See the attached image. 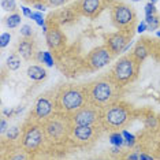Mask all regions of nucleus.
Returning a JSON list of instances; mask_svg holds the SVG:
<instances>
[{"mask_svg":"<svg viewBox=\"0 0 160 160\" xmlns=\"http://www.w3.org/2000/svg\"><path fill=\"white\" fill-rule=\"evenodd\" d=\"M133 34L126 33V32H114V33H108L104 36V44L108 47V49L112 52L114 56H118L119 53H123L126 47L132 42Z\"/></svg>","mask_w":160,"mask_h":160,"instance_id":"12","label":"nucleus"},{"mask_svg":"<svg viewBox=\"0 0 160 160\" xmlns=\"http://www.w3.org/2000/svg\"><path fill=\"white\" fill-rule=\"evenodd\" d=\"M132 2H141V0H132Z\"/></svg>","mask_w":160,"mask_h":160,"instance_id":"41","label":"nucleus"},{"mask_svg":"<svg viewBox=\"0 0 160 160\" xmlns=\"http://www.w3.org/2000/svg\"><path fill=\"white\" fill-rule=\"evenodd\" d=\"M42 123L47 137V142L49 145H66L68 144V138H70V133L72 129V122L70 119V115L62 114V112H55L47 118Z\"/></svg>","mask_w":160,"mask_h":160,"instance_id":"3","label":"nucleus"},{"mask_svg":"<svg viewBox=\"0 0 160 160\" xmlns=\"http://www.w3.org/2000/svg\"><path fill=\"white\" fill-rule=\"evenodd\" d=\"M70 119L74 126H93L100 125L101 119V108L93 104L86 103L83 107L70 115Z\"/></svg>","mask_w":160,"mask_h":160,"instance_id":"9","label":"nucleus"},{"mask_svg":"<svg viewBox=\"0 0 160 160\" xmlns=\"http://www.w3.org/2000/svg\"><path fill=\"white\" fill-rule=\"evenodd\" d=\"M2 8L4 11H15L17 10V3L15 0H2Z\"/></svg>","mask_w":160,"mask_h":160,"instance_id":"25","label":"nucleus"},{"mask_svg":"<svg viewBox=\"0 0 160 160\" xmlns=\"http://www.w3.org/2000/svg\"><path fill=\"white\" fill-rule=\"evenodd\" d=\"M55 112H56L55 93H52V94L45 93L36 100L34 108L30 112V118L37 122H44L47 118H49Z\"/></svg>","mask_w":160,"mask_h":160,"instance_id":"10","label":"nucleus"},{"mask_svg":"<svg viewBox=\"0 0 160 160\" xmlns=\"http://www.w3.org/2000/svg\"><path fill=\"white\" fill-rule=\"evenodd\" d=\"M19 32H21L22 37H32V36H33V28H32L30 25H22Z\"/></svg>","mask_w":160,"mask_h":160,"instance_id":"28","label":"nucleus"},{"mask_svg":"<svg viewBox=\"0 0 160 160\" xmlns=\"http://www.w3.org/2000/svg\"><path fill=\"white\" fill-rule=\"evenodd\" d=\"M48 23V22H47ZM49 25V29L48 32L45 33V40H47V44L51 49L53 51H58V49H62L64 47V42H66V38H64L63 33H62L60 28L58 25H53V23H48Z\"/></svg>","mask_w":160,"mask_h":160,"instance_id":"15","label":"nucleus"},{"mask_svg":"<svg viewBox=\"0 0 160 160\" xmlns=\"http://www.w3.org/2000/svg\"><path fill=\"white\" fill-rule=\"evenodd\" d=\"M132 53H133V56L140 62V63H142V62L147 59V56L149 53V49L147 48V45H145L144 42H138V44L134 47V51Z\"/></svg>","mask_w":160,"mask_h":160,"instance_id":"18","label":"nucleus"},{"mask_svg":"<svg viewBox=\"0 0 160 160\" xmlns=\"http://www.w3.org/2000/svg\"><path fill=\"white\" fill-rule=\"evenodd\" d=\"M21 15L18 12H12V14H10V17H7L6 18V25L8 26L10 29H15L18 28L21 25Z\"/></svg>","mask_w":160,"mask_h":160,"instance_id":"22","label":"nucleus"},{"mask_svg":"<svg viewBox=\"0 0 160 160\" xmlns=\"http://www.w3.org/2000/svg\"><path fill=\"white\" fill-rule=\"evenodd\" d=\"M85 89H86V96H88V103L103 110L108 105L119 101L122 86H119L107 74L86 83Z\"/></svg>","mask_w":160,"mask_h":160,"instance_id":"1","label":"nucleus"},{"mask_svg":"<svg viewBox=\"0 0 160 160\" xmlns=\"http://www.w3.org/2000/svg\"><path fill=\"white\" fill-rule=\"evenodd\" d=\"M145 22L148 23V30H158L160 28V17L158 14H151L145 15Z\"/></svg>","mask_w":160,"mask_h":160,"instance_id":"20","label":"nucleus"},{"mask_svg":"<svg viewBox=\"0 0 160 160\" xmlns=\"http://www.w3.org/2000/svg\"><path fill=\"white\" fill-rule=\"evenodd\" d=\"M36 42L32 40V37H23L18 42V53L21 55V58H23L25 60H30L34 59L36 56Z\"/></svg>","mask_w":160,"mask_h":160,"instance_id":"16","label":"nucleus"},{"mask_svg":"<svg viewBox=\"0 0 160 160\" xmlns=\"http://www.w3.org/2000/svg\"><path fill=\"white\" fill-rule=\"evenodd\" d=\"M48 72L44 67L38 66V64H33V66L28 67V77L32 79V81H42V79L47 78Z\"/></svg>","mask_w":160,"mask_h":160,"instance_id":"17","label":"nucleus"},{"mask_svg":"<svg viewBox=\"0 0 160 160\" xmlns=\"http://www.w3.org/2000/svg\"><path fill=\"white\" fill-rule=\"evenodd\" d=\"M132 116L133 114L130 105L119 100L101 110L100 125L105 132H119L129 125Z\"/></svg>","mask_w":160,"mask_h":160,"instance_id":"4","label":"nucleus"},{"mask_svg":"<svg viewBox=\"0 0 160 160\" xmlns=\"http://www.w3.org/2000/svg\"><path fill=\"white\" fill-rule=\"evenodd\" d=\"M28 2H30V0H28Z\"/></svg>","mask_w":160,"mask_h":160,"instance_id":"42","label":"nucleus"},{"mask_svg":"<svg viewBox=\"0 0 160 160\" xmlns=\"http://www.w3.org/2000/svg\"><path fill=\"white\" fill-rule=\"evenodd\" d=\"M21 10H22V14H23V17H29V18H30L32 12H33V11H32L30 8H29V7H25V6H22V7H21Z\"/></svg>","mask_w":160,"mask_h":160,"instance_id":"37","label":"nucleus"},{"mask_svg":"<svg viewBox=\"0 0 160 160\" xmlns=\"http://www.w3.org/2000/svg\"><path fill=\"white\" fill-rule=\"evenodd\" d=\"M34 60H37L38 63H42V60H44V52H42V51H37L36 56H34Z\"/></svg>","mask_w":160,"mask_h":160,"instance_id":"34","label":"nucleus"},{"mask_svg":"<svg viewBox=\"0 0 160 160\" xmlns=\"http://www.w3.org/2000/svg\"><path fill=\"white\" fill-rule=\"evenodd\" d=\"M114 55L107 45H100L97 48H93L85 58V64L89 71H97L105 67L108 63H111L114 59Z\"/></svg>","mask_w":160,"mask_h":160,"instance_id":"11","label":"nucleus"},{"mask_svg":"<svg viewBox=\"0 0 160 160\" xmlns=\"http://www.w3.org/2000/svg\"><path fill=\"white\" fill-rule=\"evenodd\" d=\"M81 17L75 7V3L70 7H64L62 10H58L56 12H52L51 15L48 17V23H53V25H58V26H63V25H68V23H72L77 21V18Z\"/></svg>","mask_w":160,"mask_h":160,"instance_id":"14","label":"nucleus"},{"mask_svg":"<svg viewBox=\"0 0 160 160\" xmlns=\"http://www.w3.org/2000/svg\"><path fill=\"white\" fill-rule=\"evenodd\" d=\"M10 41H11V34H10L8 32L2 33V36H0V47H2V48H6V47L10 44Z\"/></svg>","mask_w":160,"mask_h":160,"instance_id":"29","label":"nucleus"},{"mask_svg":"<svg viewBox=\"0 0 160 160\" xmlns=\"http://www.w3.org/2000/svg\"><path fill=\"white\" fill-rule=\"evenodd\" d=\"M156 34H158V37H160V30H158V33H156Z\"/></svg>","mask_w":160,"mask_h":160,"instance_id":"40","label":"nucleus"},{"mask_svg":"<svg viewBox=\"0 0 160 160\" xmlns=\"http://www.w3.org/2000/svg\"><path fill=\"white\" fill-rule=\"evenodd\" d=\"M108 0H78L75 3L79 15L94 19L100 15V12L107 7Z\"/></svg>","mask_w":160,"mask_h":160,"instance_id":"13","label":"nucleus"},{"mask_svg":"<svg viewBox=\"0 0 160 160\" xmlns=\"http://www.w3.org/2000/svg\"><path fill=\"white\" fill-rule=\"evenodd\" d=\"M122 134H123V137H125V145H126V147L127 148H134V145H136V142H137L136 136L132 134V133H129L125 129L122 130Z\"/></svg>","mask_w":160,"mask_h":160,"instance_id":"24","label":"nucleus"},{"mask_svg":"<svg viewBox=\"0 0 160 160\" xmlns=\"http://www.w3.org/2000/svg\"><path fill=\"white\" fill-rule=\"evenodd\" d=\"M7 130H8V127H7V121H6V118H2V121H0V134L4 136Z\"/></svg>","mask_w":160,"mask_h":160,"instance_id":"32","label":"nucleus"},{"mask_svg":"<svg viewBox=\"0 0 160 160\" xmlns=\"http://www.w3.org/2000/svg\"><path fill=\"white\" fill-rule=\"evenodd\" d=\"M111 151V155H121V152H122V147H116V145H112V148L110 149Z\"/></svg>","mask_w":160,"mask_h":160,"instance_id":"36","label":"nucleus"},{"mask_svg":"<svg viewBox=\"0 0 160 160\" xmlns=\"http://www.w3.org/2000/svg\"><path fill=\"white\" fill-rule=\"evenodd\" d=\"M14 114H15V111H14V110H3V115L7 116V118H10V116H12Z\"/></svg>","mask_w":160,"mask_h":160,"instance_id":"38","label":"nucleus"},{"mask_svg":"<svg viewBox=\"0 0 160 160\" xmlns=\"http://www.w3.org/2000/svg\"><path fill=\"white\" fill-rule=\"evenodd\" d=\"M21 133H22V130H19V127L12 126L11 129H8L6 132V136L8 138V141H17L21 138Z\"/></svg>","mask_w":160,"mask_h":160,"instance_id":"23","label":"nucleus"},{"mask_svg":"<svg viewBox=\"0 0 160 160\" xmlns=\"http://www.w3.org/2000/svg\"><path fill=\"white\" fill-rule=\"evenodd\" d=\"M88 103L85 85H62L55 92V105L56 111L62 114L71 115Z\"/></svg>","mask_w":160,"mask_h":160,"instance_id":"2","label":"nucleus"},{"mask_svg":"<svg viewBox=\"0 0 160 160\" xmlns=\"http://www.w3.org/2000/svg\"><path fill=\"white\" fill-rule=\"evenodd\" d=\"M144 11H145V15H151V14H158V10H156V6L153 3H147L144 7Z\"/></svg>","mask_w":160,"mask_h":160,"instance_id":"31","label":"nucleus"},{"mask_svg":"<svg viewBox=\"0 0 160 160\" xmlns=\"http://www.w3.org/2000/svg\"><path fill=\"white\" fill-rule=\"evenodd\" d=\"M147 30H148V23L145 22V21H142V22L137 26V32L138 33H144V32H147Z\"/></svg>","mask_w":160,"mask_h":160,"instance_id":"33","label":"nucleus"},{"mask_svg":"<svg viewBox=\"0 0 160 160\" xmlns=\"http://www.w3.org/2000/svg\"><path fill=\"white\" fill-rule=\"evenodd\" d=\"M110 142L111 145H116V147H125V137H123L122 132H111L110 133Z\"/></svg>","mask_w":160,"mask_h":160,"instance_id":"21","label":"nucleus"},{"mask_svg":"<svg viewBox=\"0 0 160 160\" xmlns=\"http://www.w3.org/2000/svg\"><path fill=\"white\" fill-rule=\"evenodd\" d=\"M156 2H158V0H151V3H153V4H156Z\"/></svg>","mask_w":160,"mask_h":160,"instance_id":"39","label":"nucleus"},{"mask_svg":"<svg viewBox=\"0 0 160 160\" xmlns=\"http://www.w3.org/2000/svg\"><path fill=\"white\" fill-rule=\"evenodd\" d=\"M30 18L38 25V26H44V25L47 23V21L44 19V17H42L41 11H33V12H32V15H30Z\"/></svg>","mask_w":160,"mask_h":160,"instance_id":"26","label":"nucleus"},{"mask_svg":"<svg viewBox=\"0 0 160 160\" xmlns=\"http://www.w3.org/2000/svg\"><path fill=\"white\" fill-rule=\"evenodd\" d=\"M101 125L93 126H72L68 144L74 148L79 149H88L97 141V138L101 136L103 132Z\"/></svg>","mask_w":160,"mask_h":160,"instance_id":"8","label":"nucleus"},{"mask_svg":"<svg viewBox=\"0 0 160 160\" xmlns=\"http://www.w3.org/2000/svg\"><path fill=\"white\" fill-rule=\"evenodd\" d=\"M42 63L45 64V66H48V67H52L53 64H55V62H53V56H52V53L51 52H44V60H42Z\"/></svg>","mask_w":160,"mask_h":160,"instance_id":"30","label":"nucleus"},{"mask_svg":"<svg viewBox=\"0 0 160 160\" xmlns=\"http://www.w3.org/2000/svg\"><path fill=\"white\" fill-rule=\"evenodd\" d=\"M140 67L141 63L133 56V53H129V55L121 56L116 60V63L112 66L108 75L119 86L123 88V86L136 81L138 74H140Z\"/></svg>","mask_w":160,"mask_h":160,"instance_id":"6","label":"nucleus"},{"mask_svg":"<svg viewBox=\"0 0 160 160\" xmlns=\"http://www.w3.org/2000/svg\"><path fill=\"white\" fill-rule=\"evenodd\" d=\"M33 6H34V8H37V11H45V10H47V6L42 2L41 3L36 2V3H33Z\"/></svg>","mask_w":160,"mask_h":160,"instance_id":"35","label":"nucleus"},{"mask_svg":"<svg viewBox=\"0 0 160 160\" xmlns=\"http://www.w3.org/2000/svg\"><path fill=\"white\" fill-rule=\"evenodd\" d=\"M42 3L47 6V7H60V6H64L68 0H41Z\"/></svg>","mask_w":160,"mask_h":160,"instance_id":"27","label":"nucleus"},{"mask_svg":"<svg viewBox=\"0 0 160 160\" xmlns=\"http://www.w3.org/2000/svg\"><path fill=\"white\" fill-rule=\"evenodd\" d=\"M111 22L118 30L134 34L137 14L133 7L127 6L125 3H115L111 6Z\"/></svg>","mask_w":160,"mask_h":160,"instance_id":"7","label":"nucleus"},{"mask_svg":"<svg viewBox=\"0 0 160 160\" xmlns=\"http://www.w3.org/2000/svg\"><path fill=\"white\" fill-rule=\"evenodd\" d=\"M6 64L8 67V70L15 71L21 67V55L19 53H11L6 60Z\"/></svg>","mask_w":160,"mask_h":160,"instance_id":"19","label":"nucleus"},{"mask_svg":"<svg viewBox=\"0 0 160 160\" xmlns=\"http://www.w3.org/2000/svg\"><path fill=\"white\" fill-rule=\"evenodd\" d=\"M45 144H48V142H47V137H45L42 123L29 118L22 126L19 147L25 152H28L32 158L34 153L41 151L45 147Z\"/></svg>","mask_w":160,"mask_h":160,"instance_id":"5","label":"nucleus"}]
</instances>
